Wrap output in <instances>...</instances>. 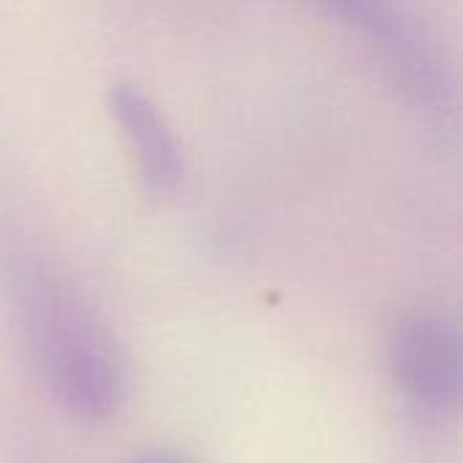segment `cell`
Here are the masks:
<instances>
[{
    "label": "cell",
    "mask_w": 463,
    "mask_h": 463,
    "mask_svg": "<svg viewBox=\"0 0 463 463\" xmlns=\"http://www.w3.org/2000/svg\"><path fill=\"white\" fill-rule=\"evenodd\" d=\"M396 388L407 404L431 420L456 412L463 385V350L450 317L431 309L404 315L388 342Z\"/></svg>",
    "instance_id": "cell-2"
},
{
    "label": "cell",
    "mask_w": 463,
    "mask_h": 463,
    "mask_svg": "<svg viewBox=\"0 0 463 463\" xmlns=\"http://www.w3.org/2000/svg\"><path fill=\"white\" fill-rule=\"evenodd\" d=\"M24 317L35 361L57 402L90 423L117 415L128 396V369L109 328L57 288L35 290Z\"/></svg>",
    "instance_id": "cell-1"
},
{
    "label": "cell",
    "mask_w": 463,
    "mask_h": 463,
    "mask_svg": "<svg viewBox=\"0 0 463 463\" xmlns=\"http://www.w3.org/2000/svg\"><path fill=\"white\" fill-rule=\"evenodd\" d=\"M331 16H339L350 24L366 27L385 35L391 30V11L385 0H312Z\"/></svg>",
    "instance_id": "cell-4"
},
{
    "label": "cell",
    "mask_w": 463,
    "mask_h": 463,
    "mask_svg": "<svg viewBox=\"0 0 463 463\" xmlns=\"http://www.w3.org/2000/svg\"><path fill=\"white\" fill-rule=\"evenodd\" d=\"M106 106L111 119L122 130L149 193H176L182 182V152L155 100L141 87L130 81H117L106 95Z\"/></svg>",
    "instance_id": "cell-3"
},
{
    "label": "cell",
    "mask_w": 463,
    "mask_h": 463,
    "mask_svg": "<svg viewBox=\"0 0 463 463\" xmlns=\"http://www.w3.org/2000/svg\"><path fill=\"white\" fill-rule=\"evenodd\" d=\"M136 463H184V461H179V458H174V456H144V458H138Z\"/></svg>",
    "instance_id": "cell-5"
}]
</instances>
